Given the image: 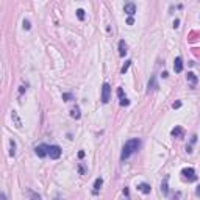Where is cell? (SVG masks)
<instances>
[{"label":"cell","mask_w":200,"mask_h":200,"mask_svg":"<svg viewBox=\"0 0 200 200\" xmlns=\"http://www.w3.org/2000/svg\"><path fill=\"white\" fill-rule=\"evenodd\" d=\"M141 147V141L138 139V138H135V139H128L127 142L124 144L122 147V153H120V160H127V158H130L135 152H138Z\"/></svg>","instance_id":"1"},{"label":"cell","mask_w":200,"mask_h":200,"mask_svg":"<svg viewBox=\"0 0 200 200\" xmlns=\"http://www.w3.org/2000/svg\"><path fill=\"white\" fill-rule=\"evenodd\" d=\"M110 95H111V86L108 83H103L102 86V95H100V100H102L103 105H106L110 102Z\"/></svg>","instance_id":"2"},{"label":"cell","mask_w":200,"mask_h":200,"mask_svg":"<svg viewBox=\"0 0 200 200\" xmlns=\"http://www.w3.org/2000/svg\"><path fill=\"white\" fill-rule=\"evenodd\" d=\"M181 175H183V180H188V181L197 180V175H195V170L192 167H185L181 170Z\"/></svg>","instance_id":"3"},{"label":"cell","mask_w":200,"mask_h":200,"mask_svg":"<svg viewBox=\"0 0 200 200\" xmlns=\"http://www.w3.org/2000/svg\"><path fill=\"white\" fill-rule=\"evenodd\" d=\"M61 153H63V150L60 145H49V156L52 160H58L61 156Z\"/></svg>","instance_id":"4"},{"label":"cell","mask_w":200,"mask_h":200,"mask_svg":"<svg viewBox=\"0 0 200 200\" xmlns=\"http://www.w3.org/2000/svg\"><path fill=\"white\" fill-rule=\"evenodd\" d=\"M35 152H36V155L39 156V158L47 156V155H49V145H45V144H39V145H38V147L35 149Z\"/></svg>","instance_id":"5"},{"label":"cell","mask_w":200,"mask_h":200,"mask_svg":"<svg viewBox=\"0 0 200 200\" xmlns=\"http://www.w3.org/2000/svg\"><path fill=\"white\" fill-rule=\"evenodd\" d=\"M117 95H119V103H120V106H128V105H130V100L125 97L122 88H117Z\"/></svg>","instance_id":"6"},{"label":"cell","mask_w":200,"mask_h":200,"mask_svg":"<svg viewBox=\"0 0 200 200\" xmlns=\"http://www.w3.org/2000/svg\"><path fill=\"white\" fill-rule=\"evenodd\" d=\"M124 11H125V14H128V16H135V12H136V5L133 2H127L124 5Z\"/></svg>","instance_id":"7"},{"label":"cell","mask_w":200,"mask_h":200,"mask_svg":"<svg viewBox=\"0 0 200 200\" xmlns=\"http://www.w3.org/2000/svg\"><path fill=\"white\" fill-rule=\"evenodd\" d=\"M156 89H158L156 77H155V75H152V77H150V80H149V85H147V92L150 94L152 91H156Z\"/></svg>","instance_id":"8"},{"label":"cell","mask_w":200,"mask_h":200,"mask_svg":"<svg viewBox=\"0 0 200 200\" xmlns=\"http://www.w3.org/2000/svg\"><path fill=\"white\" fill-rule=\"evenodd\" d=\"M186 80H188V83L191 85V88H195V86H197L199 78H197V75H195L194 72H188V75H186Z\"/></svg>","instance_id":"9"},{"label":"cell","mask_w":200,"mask_h":200,"mask_svg":"<svg viewBox=\"0 0 200 200\" xmlns=\"http://www.w3.org/2000/svg\"><path fill=\"white\" fill-rule=\"evenodd\" d=\"M174 70L177 74H180L181 70H183V60H181V56L175 58V61H174Z\"/></svg>","instance_id":"10"},{"label":"cell","mask_w":200,"mask_h":200,"mask_svg":"<svg viewBox=\"0 0 200 200\" xmlns=\"http://www.w3.org/2000/svg\"><path fill=\"white\" fill-rule=\"evenodd\" d=\"M170 133H172V136L177 138V139H180V138L185 136V130H183L181 127H178V125H177L175 128H172V131H170Z\"/></svg>","instance_id":"11"},{"label":"cell","mask_w":200,"mask_h":200,"mask_svg":"<svg viewBox=\"0 0 200 200\" xmlns=\"http://www.w3.org/2000/svg\"><path fill=\"white\" fill-rule=\"evenodd\" d=\"M138 189H139L142 194H150V191H152V188H150V185H149V183H139V185H138Z\"/></svg>","instance_id":"12"},{"label":"cell","mask_w":200,"mask_h":200,"mask_svg":"<svg viewBox=\"0 0 200 200\" xmlns=\"http://www.w3.org/2000/svg\"><path fill=\"white\" fill-rule=\"evenodd\" d=\"M119 55L120 56H125L127 55V44H125V41L122 39V41H119Z\"/></svg>","instance_id":"13"},{"label":"cell","mask_w":200,"mask_h":200,"mask_svg":"<svg viewBox=\"0 0 200 200\" xmlns=\"http://www.w3.org/2000/svg\"><path fill=\"white\" fill-rule=\"evenodd\" d=\"M70 116H72L74 119H80L81 114H80V108L78 106H74L72 110H70Z\"/></svg>","instance_id":"14"},{"label":"cell","mask_w":200,"mask_h":200,"mask_svg":"<svg viewBox=\"0 0 200 200\" xmlns=\"http://www.w3.org/2000/svg\"><path fill=\"white\" fill-rule=\"evenodd\" d=\"M11 117H12V120H14V124H16V128H20V127H22V122H20V119L17 117V112H16V111L11 112Z\"/></svg>","instance_id":"15"},{"label":"cell","mask_w":200,"mask_h":200,"mask_svg":"<svg viewBox=\"0 0 200 200\" xmlns=\"http://www.w3.org/2000/svg\"><path fill=\"white\" fill-rule=\"evenodd\" d=\"M167 180H169V178L166 177V178H164V181L161 183V192L164 194V195H167V192H169V186H167Z\"/></svg>","instance_id":"16"},{"label":"cell","mask_w":200,"mask_h":200,"mask_svg":"<svg viewBox=\"0 0 200 200\" xmlns=\"http://www.w3.org/2000/svg\"><path fill=\"white\" fill-rule=\"evenodd\" d=\"M102 185H103V180H102V178H97V180L94 181V194L99 192V189L102 188Z\"/></svg>","instance_id":"17"},{"label":"cell","mask_w":200,"mask_h":200,"mask_svg":"<svg viewBox=\"0 0 200 200\" xmlns=\"http://www.w3.org/2000/svg\"><path fill=\"white\" fill-rule=\"evenodd\" d=\"M10 147H11L10 156H14V155H16V141H14V139H10Z\"/></svg>","instance_id":"18"},{"label":"cell","mask_w":200,"mask_h":200,"mask_svg":"<svg viewBox=\"0 0 200 200\" xmlns=\"http://www.w3.org/2000/svg\"><path fill=\"white\" fill-rule=\"evenodd\" d=\"M131 63H133V61H130V60H128V61H125V64L122 66V69H120V74H125V72H127V70L130 69Z\"/></svg>","instance_id":"19"},{"label":"cell","mask_w":200,"mask_h":200,"mask_svg":"<svg viewBox=\"0 0 200 200\" xmlns=\"http://www.w3.org/2000/svg\"><path fill=\"white\" fill-rule=\"evenodd\" d=\"M77 17L80 19V20H85V10H77Z\"/></svg>","instance_id":"20"},{"label":"cell","mask_w":200,"mask_h":200,"mask_svg":"<svg viewBox=\"0 0 200 200\" xmlns=\"http://www.w3.org/2000/svg\"><path fill=\"white\" fill-rule=\"evenodd\" d=\"M63 100H66V102H69V100H72V94H70V92H66V94H63Z\"/></svg>","instance_id":"21"},{"label":"cell","mask_w":200,"mask_h":200,"mask_svg":"<svg viewBox=\"0 0 200 200\" xmlns=\"http://www.w3.org/2000/svg\"><path fill=\"white\" fill-rule=\"evenodd\" d=\"M30 28H31L30 20H27V19H25V20H24V30H30Z\"/></svg>","instance_id":"22"},{"label":"cell","mask_w":200,"mask_h":200,"mask_svg":"<svg viewBox=\"0 0 200 200\" xmlns=\"http://www.w3.org/2000/svg\"><path fill=\"white\" fill-rule=\"evenodd\" d=\"M127 24H128V25H133V24H135V19H133V16H128Z\"/></svg>","instance_id":"23"},{"label":"cell","mask_w":200,"mask_h":200,"mask_svg":"<svg viewBox=\"0 0 200 200\" xmlns=\"http://www.w3.org/2000/svg\"><path fill=\"white\" fill-rule=\"evenodd\" d=\"M28 194H30V197H31V199H38V200L41 199V195H39V194H35V192H28Z\"/></svg>","instance_id":"24"},{"label":"cell","mask_w":200,"mask_h":200,"mask_svg":"<svg viewBox=\"0 0 200 200\" xmlns=\"http://www.w3.org/2000/svg\"><path fill=\"white\" fill-rule=\"evenodd\" d=\"M180 106H181V102H175L174 105H172V108H174V110H178V108H180Z\"/></svg>","instance_id":"25"},{"label":"cell","mask_w":200,"mask_h":200,"mask_svg":"<svg viewBox=\"0 0 200 200\" xmlns=\"http://www.w3.org/2000/svg\"><path fill=\"white\" fill-rule=\"evenodd\" d=\"M122 192H124L125 197H128V195H130V191H128V188H124V191H122Z\"/></svg>","instance_id":"26"},{"label":"cell","mask_w":200,"mask_h":200,"mask_svg":"<svg viewBox=\"0 0 200 200\" xmlns=\"http://www.w3.org/2000/svg\"><path fill=\"white\" fill-rule=\"evenodd\" d=\"M178 27H180V20L175 19V20H174V28H178Z\"/></svg>","instance_id":"27"},{"label":"cell","mask_w":200,"mask_h":200,"mask_svg":"<svg viewBox=\"0 0 200 200\" xmlns=\"http://www.w3.org/2000/svg\"><path fill=\"white\" fill-rule=\"evenodd\" d=\"M78 158H80V160H83V158H85V152H83V150H80V152H78Z\"/></svg>","instance_id":"28"},{"label":"cell","mask_w":200,"mask_h":200,"mask_svg":"<svg viewBox=\"0 0 200 200\" xmlns=\"http://www.w3.org/2000/svg\"><path fill=\"white\" fill-rule=\"evenodd\" d=\"M195 195H197V197H200V185L197 186V189H195Z\"/></svg>","instance_id":"29"},{"label":"cell","mask_w":200,"mask_h":200,"mask_svg":"<svg viewBox=\"0 0 200 200\" xmlns=\"http://www.w3.org/2000/svg\"><path fill=\"white\" fill-rule=\"evenodd\" d=\"M78 172H80V174H85V169H83L81 166H80V167H78Z\"/></svg>","instance_id":"30"}]
</instances>
